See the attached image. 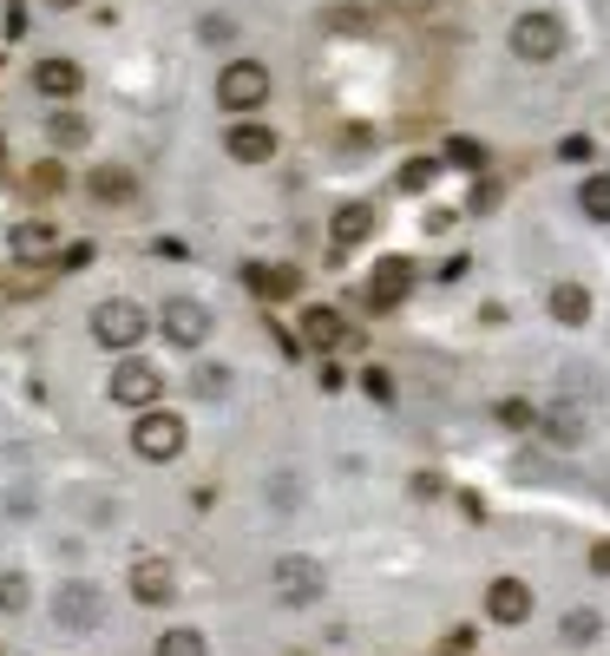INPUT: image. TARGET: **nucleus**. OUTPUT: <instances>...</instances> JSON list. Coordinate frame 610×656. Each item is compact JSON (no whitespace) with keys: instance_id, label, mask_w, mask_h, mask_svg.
<instances>
[{"instance_id":"f257e3e1","label":"nucleus","mask_w":610,"mask_h":656,"mask_svg":"<svg viewBox=\"0 0 610 656\" xmlns=\"http://www.w3.org/2000/svg\"><path fill=\"white\" fill-rule=\"evenodd\" d=\"M263 99H269V66L263 59H230L217 72V105L223 112H256Z\"/></svg>"},{"instance_id":"f03ea898","label":"nucleus","mask_w":610,"mask_h":656,"mask_svg":"<svg viewBox=\"0 0 610 656\" xmlns=\"http://www.w3.org/2000/svg\"><path fill=\"white\" fill-rule=\"evenodd\" d=\"M559 46H565V20H559V13H519V20H513V53H519L526 66L559 59Z\"/></svg>"},{"instance_id":"7ed1b4c3","label":"nucleus","mask_w":610,"mask_h":656,"mask_svg":"<svg viewBox=\"0 0 610 656\" xmlns=\"http://www.w3.org/2000/svg\"><path fill=\"white\" fill-rule=\"evenodd\" d=\"M145 329H151V315H145L138 302H125V296H112V302L92 309V335H99L105 348H138Z\"/></svg>"},{"instance_id":"20e7f679","label":"nucleus","mask_w":610,"mask_h":656,"mask_svg":"<svg viewBox=\"0 0 610 656\" xmlns=\"http://www.w3.org/2000/svg\"><path fill=\"white\" fill-rule=\"evenodd\" d=\"M131 447H138L145 460H177V453H184V421L164 414V407H151V414H138V427H131Z\"/></svg>"},{"instance_id":"39448f33","label":"nucleus","mask_w":610,"mask_h":656,"mask_svg":"<svg viewBox=\"0 0 610 656\" xmlns=\"http://www.w3.org/2000/svg\"><path fill=\"white\" fill-rule=\"evenodd\" d=\"M53 618H59L66 631H92V624L105 618V591H99V585H85V578H72V585H59V591H53Z\"/></svg>"},{"instance_id":"423d86ee","label":"nucleus","mask_w":610,"mask_h":656,"mask_svg":"<svg viewBox=\"0 0 610 656\" xmlns=\"http://www.w3.org/2000/svg\"><path fill=\"white\" fill-rule=\"evenodd\" d=\"M158 388H164V381H158V368H145V361H118L112 381H105V394H112L118 407H151Z\"/></svg>"},{"instance_id":"0eeeda50","label":"nucleus","mask_w":610,"mask_h":656,"mask_svg":"<svg viewBox=\"0 0 610 656\" xmlns=\"http://www.w3.org/2000/svg\"><path fill=\"white\" fill-rule=\"evenodd\" d=\"M223 151H230L237 164H269V158H276V131H269V125H243V118H237V125L223 131Z\"/></svg>"},{"instance_id":"6e6552de","label":"nucleus","mask_w":610,"mask_h":656,"mask_svg":"<svg viewBox=\"0 0 610 656\" xmlns=\"http://www.w3.org/2000/svg\"><path fill=\"white\" fill-rule=\"evenodd\" d=\"M131 598H138V605H171V598H177L171 565H164V559H138V565H131Z\"/></svg>"},{"instance_id":"1a4fd4ad","label":"nucleus","mask_w":610,"mask_h":656,"mask_svg":"<svg viewBox=\"0 0 610 656\" xmlns=\"http://www.w3.org/2000/svg\"><path fill=\"white\" fill-rule=\"evenodd\" d=\"M276 591H283L289 605L322 598V565H315V559H283V565H276Z\"/></svg>"},{"instance_id":"9d476101","label":"nucleus","mask_w":610,"mask_h":656,"mask_svg":"<svg viewBox=\"0 0 610 656\" xmlns=\"http://www.w3.org/2000/svg\"><path fill=\"white\" fill-rule=\"evenodd\" d=\"M79 85H85L79 59H59V53H53V59H39V66H33V92H46V99H72Z\"/></svg>"},{"instance_id":"9b49d317","label":"nucleus","mask_w":610,"mask_h":656,"mask_svg":"<svg viewBox=\"0 0 610 656\" xmlns=\"http://www.w3.org/2000/svg\"><path fill=\"white\" fill-rule=\"evenodd\" d=\"M164 335H171L177 348H197V342L210 335V315H204L197 302H184V296H177V302H164Z\"/></svg>"},{"instance_id":"f8f14e48","label":"nucleus","mask_w":610,"mask_h":656,"mask_svg":"<svg viewBox=\"0 0 610 656\" xmlns=\"http://www.w3.org/2000/svg\"><path fill=\"white\" fill-rule=\"evenodd\" d=\"M486 611H493L499 624H526V618H532V591H526L519 578H493V591H486Z\"/></svg>"},{"instance_id":"ddd939ff","label":"nucleus","mask_w":610,"mask_h":656,"mask_svg":"<svg viewBox=\"0 0 610 656\" xmlns=\"http://www.w3.org/2000/svg\"><path fill=\"white\" fill-rule=\"evenodd\" d=\"M407 283H414V263L388 256V263L375 269V283H368V302H375V309H394V302L407 296Z\"/></svg>"},{"instance_id":"4468645a","label":"nucleus","mask_w":610,"mask_h":656,"mask_svg":"<svg viewBox=\"0 0 610 656\" xmlns=\"http://www.w3.org/2000/svg\"><path fill=\"white\" fill-rule=\"evenodd\" d=\"M552 322L585 329V322H591V289H585V283H559V289H552Z\"/></svg>"},{"instance_id":"2eb2a0df","label":"nucleus","mask_w":610,"mask_h":656,"mask_svg":"<svg viewBox=\"0 0 610 656\" xmlns=\"http://www.w3.org/2000/svg\"><path fill=\"white\" fill-rule=\"evenodd\" d=\"M368 230H375V210H368V204H342V210H335V243H342V250L361 243Z\"/></svg>"},{"instance_id":"dca6fc26","label":"nucleus","mask_w":610,"mask_h":656,"mask_svg":"<svg viewBox=\"0 0 610 656\" xmlns=\"http://www.w3.org/2000/svg\"><path fill=\"white\" fill-rule=\"evenodd\" d=\"M342 335H348V329H342V315H335V309H309V315H302V342H315V348H335Z\"/></svg>"},{"instance_id":"f3484780","label":"nucleus","mask_w":610,"mask_h":656,"mask_svg":"<svg viewBox=\"0 0 610 656\" xmlns=\"http://www.w3.org/2000/svg\"><path fill=\"white\" fill-rule=\"evenodd\" d=\"M578 210H585L591 223H610V171L585 177V191H578Z\"/></svg>"},{"instance_id":"a211bd4d","label":"nucleus","mask_w":610,"mask_h":656,"mask_svg":"<svg viewBox=\"0 0 610 656\" xmlns=\"http://www.w3.org/2000/svg\"><path fill=\"white\" fill-rule=\"evenodd\" d=\"M598 637H605V618H598V611H572V618H565V644H572V651H585V644H598Z\"/></svg>"},{"instance_id":"6ab92c4d","label":"nucleus","mask_w":610,"mask_h":656,"mask_svg":"<svg viewBox=\"0 0 610 656\" xmlns=\"http://www.w3.org/2000/svg\"><path fill=\"white\" fill-rule=\"evenodd\" d=\"M539 434H545V440H559V447H578V440H585L578 414H545V421H539Z\"/></svg>"},{"instance_id":"aec40b11","label":"nucleus","mask_w":610,"mask_h":656,"mask_svg":"<svg viewBox=\"0 0 610 656\" xmlns=\"http://www.w3.org/2000/svg\"><path fill=\"white\" fill-rule=\"evenodd\" d=\"M158 656H204V637L177 624V631H164V637H158Z\"/></svg>"},{"instance_id":"412c9836","label":"nucleus","mask_w":610,"mask_h":656,"mask_svg":"<svg viewBox=\"0 0 610 656\" xmlns=\"http://www.w3.org/2000/svg\"><path fill=\"white\" fill-rule=\"evenodd\" d=\"M125 191H131V177H125V171H112V164H105V171H92V197H105V204H118Z\"/></svg>"},{"instance_id":"4be33fe9","label":"nucleus","mask_w":610,"mask_h":656,"mask_svg":"<svg viewBox=\"0 0 610 656\" xmlns=\"http://www.w3.org/2000/svg\"><path fill=\"white\" fill-rule=\"evenodd\" d=\"M250 283H256L263 296H296V276H289V269H269V263H263V269H250Z\"/></svg>"},{"instance_id":"5701e85b","label":"nucleus","mask_w":610,"mask_h":656,"mask_svg":"<svg viewBox=\"0 0 610 656\" xmlns=\"http://www.w3.org/2000/svg\"><path fill=\"white\" fill-rule=\"evenodd\" d=\"M532 421H539V414H532V401H519V394H513V401H499V427H506V434H526Z\"/></svg>"},{"instance_id":"b1692460","label":"nucleus","mask_w":610,"mask_h":656,"mask_svg":"<svg viewBox=\"0 0 610 656\" xmlns=\"http://www.w3.org/2000/svg\"><path fill=\"white\" fill-rule=\"evenodd\" d=\"M46 243H53V230H46V223H20V230H13V250H20V256H39Z\"/></svg>"},{"instance_id":"393cba45","label":"nucleus","mask_w":610,"mask_h":656,"mask_svg":"<svg viewBox=\"0 0 610 656\" xmlns=\"http://www.w3.org/2000/svg\"><path fill=\"white\" fill-rule=\"evenodd\" d=\"M53 138H59V145H85V118H79V112H59V118H53Z\"/></svg>"},{"instance_id":"a878e982","label":"nucleus","mask_w":610,"mask_h":656,"mask_svg":"<svg viewBox=\"0 0 610 656\" xmlns=\"http://www.w3.org/2000/svg\"><path fill=\"white\" fill-rule=\"evenodd\" d=\"M26 605V578L20 572H0V611H20Z\"/></svg>"},{"instance_id":"bb28decb","label":"nucleus","mask_w":610,"mask_h":656,"mask_svg":"<svg viewBox=\"0 0 610 656\" xmlns=\"http://www.w3.org/2000/svg\"><path fill=\"white\" fill-rule=\"evenodd\" d=\"M447 158H453V164H467V171H480V164H486V151H480L473 138H453V145H447Z\"/></svg>"},{"instance_id":"cd10ccee","label":"nucleus","mask_w":610,"mask_h":656,"mask_svg":"<svg viewBox=\"0 0 610 656\" xmlns=\"http://www.w3.org/2000/svg\"><path fill=\"white\" fill-rule=\"evenodd\" d=\"M223 375H230V368H197V388H204V394H223Z\"/></svg>"},{"instance_id":"c85d7f7f","label":"nucleus","mask_w":610,"mask_h":656,"mask_svg":"<svg viewBox=\"0 0 610 656\" xmlns=\"http://www.w3.org/2000/svg\"><path fill=\"white\" fill-rule=\"evenodd\" d=\"M427 177H434V164H407V171H401V184H407V191H421Z\"/></svg>"},{"instance_id":"c756f323","label":"nucleus","mask_w":610,"mask_h":656,"mask_svg":"<svg viewBox=\"0 0 610 656\" xmlns=\"http://www.w3.org/2000/svg\"><path fill=\"white\" fill-rule=\"evenodd\" d=\"M591 572H598V578H610V539H605V545H591Z\"/></svg>"},{"instance_id":"7c9ffc66","label":"nucleus","mask_w":610,"mask_h":656,"mask_svg":"<svg viewBox=\"0 0 610 656\" xmlns=\"http://www.w3.org/2000/svg\"><path fill=\"white\" fill-rule=\"evenodd\" d=\"M53 7H79V0H53Z\"/></svg>"}]
</instances>
